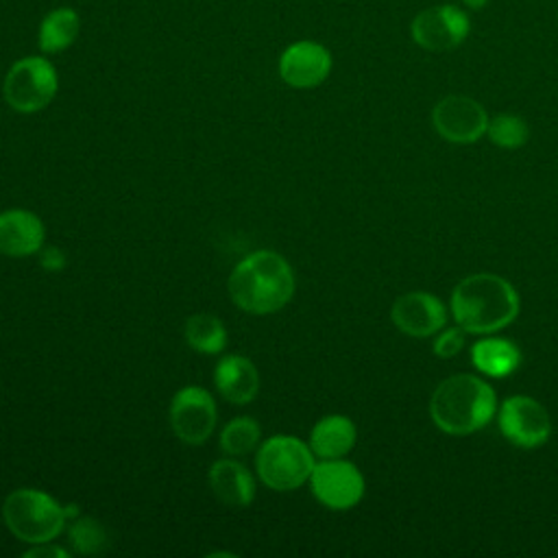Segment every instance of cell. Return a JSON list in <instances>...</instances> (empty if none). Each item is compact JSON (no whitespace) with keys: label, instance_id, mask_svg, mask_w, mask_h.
I'll return each mask as SVG.
<instances>
[{"label":"cell","instance_id":"obj_1","mask_svg":"<svg viewBox=\"0 0 558 558\" xmlns=\"http://www.w3.org/2000/svg\"><path fill=\"white\" fill-rule=\"evenodd\" d=\"M449 307L466 333L488 336L508 327L521 307L514 286L495 272H475L456 283Z\"/></svg>","mask_w":558,"mask_h":558},{"label":"cell","instance_id":"obj_2","mask_svg":"<svg viewBox=\"0 0 558 558\" xmlns=\"http://www.w3.org/2000/svg\"><path fill=\"white\" fill-rule=\"evenodd\" d=\"M231 301L248 314L266 316L286 307L294 294V270L275 251L262 248L242 257L229 275Z\"/></svg>","mask_w":558,"mask_h":558},{"label":"cell","instance_id":"obj_3","mask_svg":"<svg viewBox=\"0 0 558 558\" xmlns=\"http://www.w3.org/2000/svg\"><path fill=\"white\" fill-rule=\"evenodd\" d=\"M497 412V395L488 381L471 373L442 379L429 399L434 425L449 436H469L486 427Z\"/></svg>","mask_w":558,"mask_h":558},{"label":"cell","instance_id":"obj_4","mask_svg":"<svg viewBox=\"0 0 558 558\" xmlns=\"http://www.w3.org/2000/svg\"><path fill=\"white\" fill-rule=\"evenodd\" d=\"M7 530L26 545L54 541L65 523V506L39 488H15L2 504Z\"/></svg>","mask_w":558,"mask_h":558},{"label":"cell","instance_id":"obj_5","mask_svg":"<svg viewBox=\"0 0 558 558\" xmlns=\"http://www.w3.org/2000/svg\"><path fill=\"white\" fill-rule=\"evenodd\" d=\"M314 464L316 456L310 445L288 434L266 438L255 453V471L259 480L277 493L296 490L310 482Z\"/></svg>","mask_w":558,"mask_h":558},{"label":"cell","instance_id":"obj_6","mask_svg":"<svg viewBox=\"0 0 558 558\" xmlns=\"http://www.w3.org/2000/svg\"><path fill=\"white\" fill-rule=\"evenodd\" d=\"M59 89L54 65L39 54L17 59L2 81V98L17 113L46 109Z\"/></svg>","mask_w":558,"mask_h":558},{"label":"cell","instance_id":"obj_7","mask_svg":"<svg viewBox=\"0 0 558 558\" xmlns=\"http://www.w3.org/2000/svg\"><path fill=\"white\" fill-rule=\"evenodd\" d=\"M504 438L521 449H536L549 440L551 418L541 401L530 395H510L497 414Z\"/></svg>","mask_w":558,"mask_h":558},{"label":"cell","instance_id":"obj_8","mask_svg":"<svg viewBox=\"0 0 558 558\" xmlns=\"http://www.w3.org/2000/svg\"><path fill=\"white\" fill-rule=\"evenodd\" d=\"M310 488L314 497L329 510H351L364 497L366 482L362 471L344 460H320L310 475Z\"/></svg>","mask_w":558,"mask_h":558},{"label":"cell","instance_id":"obj_9","mask_svg":"<svg viewBox=\"0 0 558 558\" xmlns=\"http://www.w3.org/2000/svg\"><path fill=\"white\" fill-rule=\"evenodd\" d=\"M168 416L172 432L181 442L203 445L216 429L218 408L205 388L185 386L174 392Z\"/></svg>","mask_w":558,"mask_h":558},{"label":"cell","instance_id":"obj_10","mask_svg":"<svg viewBox=\"0 0 558 558\" xmlns=\"http://www.w3.org/2000/svg\"><path fill=\"white\" fill-rule=\"evenodd\" d=\"M432 124L449 144H473L486 133L488 116L475 98L451 94L434 105Z\"/></svg>","mask_w":558,"mask_h":558},{"label":"cell","instance_id":"obj_11","mask_svg":"<svg viewBox=\"0 0 558 558\" xmlns=\"http://www.w3.org/2000/svg\"><path fill=\"white\" fill-rule=\"evenodd\" d=\"M469 31V15L453 4L423 9L410 24L414 44L429 52H445L458 48L466 39Z\"/></svg>","mask_w":558,"mask_h":558},{"label":"cell","instance_id":"obj_12","mask_svg":"<svg viewBox=\"0 0 558 558\" xmlns=\"http://www.w3.org/2000/svg\"><path fill=\"white\" fill-rule=\"evenodd\" d=\"M392 325L410 338H429L438 333L447 323L445 303L425 290H412L401 296L390 307Z\"/></svg>","mask_w":558,"mask_h":558},{"label":"cell","instance_id":"obj_13","mask_svg":"<svg viewBox=\"0 0 558 558\" xmlns=\"http://www.w3.org/2000/svg\"><path fill=\"white\" fill-rule=\"evenodd\" d=\"M331 52L318 41H294L279 57V76L294 89H312L331 72Z\"/></svg>","mask_w":558,"mask_h":558},{"label":"cell","instance_id":"obj_14","mask_svg":"<svg viewBox=\"0 0 558 558\" xmlns=\"http://www.w3.org/2000/svg\"><path fill=\"white\" fill-rule=\"evenodd\" d=\"M46 240L41 218L28 209L0 211V253L7 257H28L39 253Z\"/></svg>","mask_w":558,"mask_h":558},{"label":"cell","instance_id":"obj_15","mask_svg":"<svg viewBox=\"0 0 558 558\" xmlns=\"http://www.w3.org/2000/svg\"><path fill=\"white\" fill-rule=\"evenodd\" d=\"M218 395L233 405H248L259 392V373L244 355H225L214 368Z\"/></svg>","mask_w":558,"mask_h":558},{"label":"cell","instance_id":"obj_16","mask_svg":"<svg viewBox=\"0 0 558 558\" xmlns=\"http://www.w3.org/2000/svg\"><path fill=\"white\" fill-rule=\"evenodd\" d=\"M209 488L227 508H246L255 499V480L238 458H222L209 466Z\"/></svg>","mask_w":558,"mask_h":558},{"label":"cell","instance_id":"obj_17","mask_svg":"<svg viewBox=\"0 0 558 558\" xmlns=\"http://www.w3.org/2000/svg\"><path fill=\"white\" fill-rule=\"evenodd\" d=\"M357 440L355 423L344 414H327L318 418L310 432V449L318 460L344 458Z\"/></svg>","mask_w":558,"mask_h":558},{"label":"cell","instance_id":"obj_18","mask_svg":"<svg viewBox=\"0 0 558 558\" xmlns=\"http://www.w3.org/2000/svg\"><path fill=\"white\" fill-rule=\"evenodd\" d=\"M473 366L493 379H501L512 375L521 364V349L501 336H486L471 347Z\"/></svg>","mask_w":558,"mask_h":558},{"label":"cell","instance_id":"obj_19","mask_svg":"<svg viewBox=\"0 0 558 558\" xmlns=\"http://www.w3.org/2000/svg\"><path fill=\"white\" fill-rule=\"evenodd\" d=\"M78 31H81V20L74 9L70 7L52 9L39 24L37 46L46 54L63 52L74 44V39L78 37Z\"/></svg>","mask_w":558,"mask_h":558},{"label":"cell","instance_id":"obj_20","mask_svg":"<svg viewBox=\"0 0 558 558\" xmlns=\"http://www.w3.org/2000/svg\"><path fill=\"white\" fill-rule=\"evenodd\" d=\"M183 336L187 344L203 355H218L220 351H225L229 340L222 320L211 314H192L185 320Z\"/></svg>","mask_w":558,"mask_h":558},{"label":"cell","instance_id":"obj_21","mask_svg":"<svg viewBox=\"0 0 558 558\" xmlns=\"http://www.w3.org/2000/svg\"><path fill=\"white\" fill-rule=\"evenodd\" d=\"M262 427L253 416H235L220 432V449L231 458H244L259 447Z\"/></svg>","mask_w":558,"mask_h":558},{"label":"cell","instance_id":"obj_22","mask_svg":"<svg viewBox=\"0 0 558 558\" xmlns=\"http://www.w3.org/2000/svg\"><path fill=\"white\" fill-rule=\"evenodd\" d=\"M68 541L76 554H100L107 545L105 527L92 517H74L68 527Z\"/></svg>","mask_w":558,"mask_h":558},{"label":"cell","instance_id":"obj_23","mask_svg":"<svg viewBox=\"0 0 558 558\" xmlns=\"http://www.w3.org/2000/svg\"><path fill=\"white\" fill-rule=\"evenodd\" d=\"M486 133L495 146L508 150L521 148L530 135L525 120L514 113H497L495 118H490Z\"/></svg>","mask_w":558,"mask_h":558},{"label":"cell","instance_id":"obj_24","mask_svg":"<svg viewBox=\"0 0 558 558\" xmlns=\"http://www.w3.org/2000/svg\"><path fill=\"white\" fill-rule=\"evenodd\" d=\"M464 342H466V331H464L460 325L442 327V329L438 331V336L434 338L432 351H434V355L447 360V357L458 355V353L464 349Z\"/></svg>","mask_w":558,"mask_h":558},{"label":"cell","instance_id":"obj_25","mask_svg":"<svg viewBox=\"0 0 558 558\" xmlns=\"http://www.w3.org/2000/svg\"><path fill=\"white\" fill-rule=\"evenodd\" d=\"M68 556H70V551H65L59 545H52V541L31 545V549L24 551V558H68Z\"/></svg>","mask_w":558,"mask_h":558},{"label":"cell","instance_id":"obj_26","mask_svg":"<svg viewBox=\"0 0 558 558\" xmlns=\"http://www.w3.org/2000/svg\"><path fill=\"white\" fill-rule=\"evenodd\" d=\"M462 2H464L469 9H482L488 0H462Z\"/></svg>","mask_w":558,"mask_h":558}]
</instances>
